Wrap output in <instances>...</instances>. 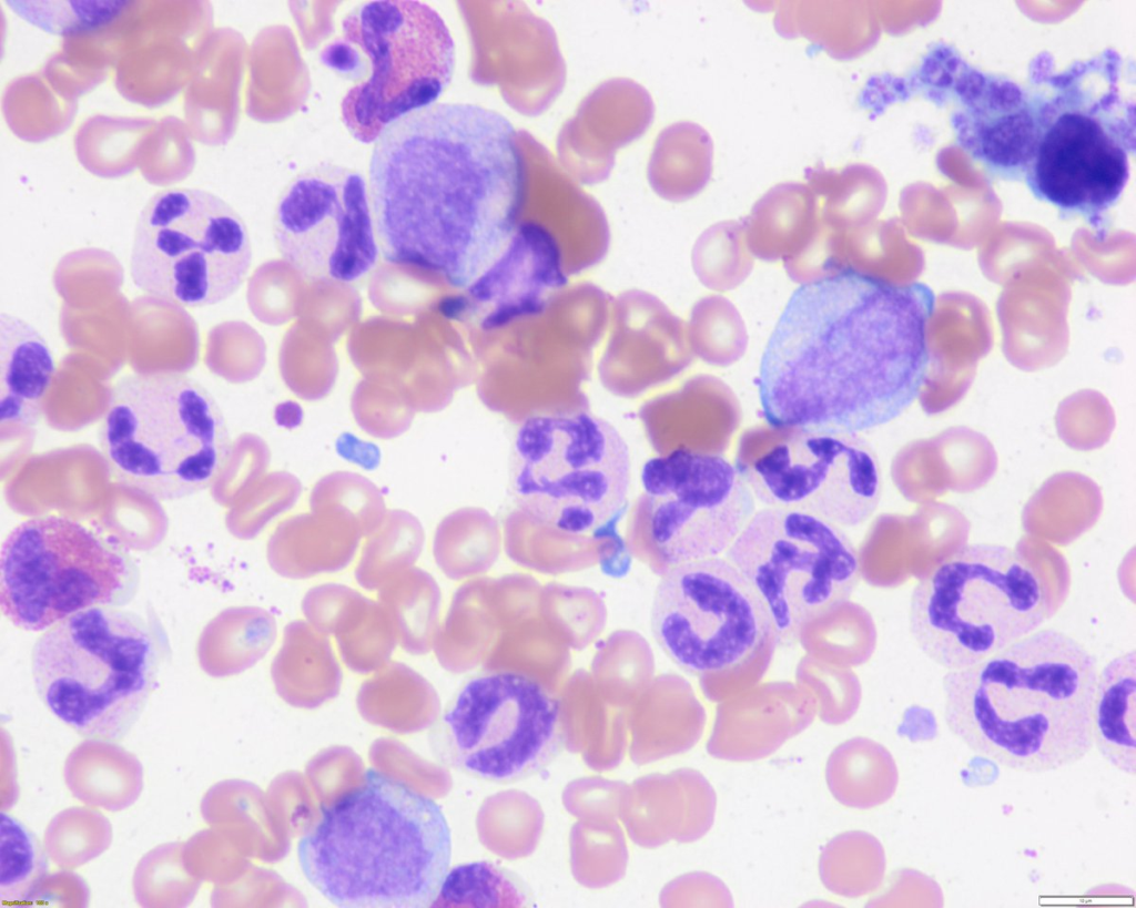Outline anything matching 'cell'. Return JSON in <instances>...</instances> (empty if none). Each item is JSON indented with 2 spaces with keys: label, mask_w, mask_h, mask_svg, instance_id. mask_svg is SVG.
<instances>
[{
  "label": "cell",
  "mask_w": 1136,
  "mask_h": 908,
  "mask_svg": "<svg viewBox=\"0 0 1136 908\" xmlns=\"http://www.w3.org/2000/svg\"><path fill=\"white\" fill-rule=\"evenodd\" d=\"M777 430L779 440L749 468H740L755 500L841 528H856L872 517L882 497V477L864 440L855 433Z\"/></svg>",
  "instance_id": "obj_18"
},
{
  "label": "cell",
  "mask_w": 1136,
  "mask_h": 908,
  "mask_svg": "<svg viewBox=\"0 0 1136 908\" xmlns=\"http://www.w3.org/2000/svg\"><path fill=\"white\" fill-rule=\"evenodd\" d=\"M526 897L509 871L489 861H474L448 871L433 906H513Z\"/></svg>",
  "instance_id": "obj_25"
},
{
  "label": "cell",
  "mask_w": 1136,
  "mask_h": 908,
  "mask_svg": "<svg viewBox=\"0 0 1136 908\" xmlns=\"http://www.w3.org/2000/svg\"><path fill=\"white\" fill-rule=\"evenodd\" d=\"M253 251L241 215L201 188L172 187L152 195L133 234V285L162 304L199 308L220 304L242 286Z\"/></svg>",
  "instance_id": "obj_11"
},
{
  "label": "cell",
  "mask_w": 1136,
  "mask_h": 908,
  "mask_svg": "<svg viewBox=\"0 0 1136 908\" xmlns=\"http://www.w3.org/2000/svg\"><path fill=\"white\" fill-rule=\"evenodd\" d=\"M55 374L51 349L23 318L0 314V422L19 428L38 424Z\"/></svg>",
  "instance_id": "obj_21"
},
{
  "label": "cell",
  "mask_w": 1136,
  "mask_h": 908,
  "mask_svg": "<svg viewBox=\"0 0 1136 908\" xmlns=\"http://www.w3.org/2000/svg\"><path fill=\"white\" fill-rule=\"evenodd\" d=\"M726 553L764 603L775 643L798 641L809 623L848 602L861 578L844 530L793 509L755 511Z\"/></svg>",
  "instance_id": "obj_13"
},
{
  "label": "cell",
  "mask_w": 1136,
  "mask_h": 908,
  "mask_svg": "<svg viewBox=\"0 0 1136 908\" xmlns=\"http://www.w3.org/2000/svg\"><path fill=\"white\" fill-rule=\"evenodd\" d=\"M139 583L124 547L64 516L20 522L1 548V612L27 632H44L89 608L123 606Z\"/></svg>",
  "instance_id": "obj_10"
},
{
  "label": "cell",
  "mask_w": 1136,
  "mask_h": 908,
  "mask_svg": "<svg viewBox=\"0 0 1136 908\" xmlns=\"http://www.w3.org/2000/svg\"><path fill=\"white\" fill-rule=\"evenodd\" d=\"M297 858L328 901L353 908H420L449 871L452 834L442 807L375 768L320 809Z\"/></svg>",
  "instance_id": "obj_4"
},
{
  "label": "cell",
  "mask_w": 1136,
  "mask_h": 908,
  "mask_svg": "<svg viewBox=\"0 0 1136 908\" xmlns=\"http://www.w3.org/2000/svg\"><path fill=\"white\" fill-rule=\"evenodd\" d=\"M650 540L667 568L727 552L755 512L740 468L721 456L678 448L641 471Z\"/></svg>",
  "instance_id": "obj_17"
},
{
  "label": "cell",
  "mask_w": 1136,
  "mask_h": 908,
  "mask_svg": "<svg viewBox=\"0 0 1136 908\" xmlns=\"http://www.w3.org/2000/svg\"><path fill=\"white\" fill-rule=\"evenodd\" d=\"M819 214V200L808 185L779 184L754 204L747 218L748 244L758 255L768 244L765 257L808 247L822 227Z\"/></svg>",
  "instance_id": "obj_23"
},
{
  "label": "cell",
  "mask_w": 1136,
  "mask_h": 908,
  "mask_svg": "<svg viewBox=\"0 0 1136 908\" xmlns=\"http://www.w3.org/2000/svg\"><path fill=\"white\" fill-rule=\"evenodd\" d=\"M99 443L118 479L161 501L206 489L232 453L227 422L213 395L174 370L120 378L109 396Z\"/></svg>",
  "instance_id": "obj_7"
},
{
  "label": "cell",
  "mask_w": 1136,
  "mask_h": 908,
  "mask_svg": "<svg viewBox=\"0 0 1136 908\" xmlns=\"http://www.w3.org/2000/svg\"><path fill=\"white\" fill-rule=\"evenodd\" d=\"M629 484V448L605 419L582 411L532 416L520 425L509 488L535 523L621 544L617 528Z\"/></svg>",
  "instance_id": "obj_9"
},
{
  "label": "cell",
  "mask_w": 1136,
  "mask_h": 908,
  "mask_svg": "<svg viewBox=\"0 0 1136 908\" xmlns=\"http://www.w3.org/2000/svg\"><path fill=\"white\" fill-rule=\"evenodd\" d=\"M1093 743L1118 771L1136 773V654L1126 652L1098 673L1093 706Z\"/></svg>",
  "instance_id": "obj_22"
},
{
  "label": "cell",
  "mask_w": 1136,
  "mask_h": 908,
  "mask_svg": "<svg viewBox=\"0 0 1136 908\" xmlns=\"http://www.w3.org/2000/svg\"><path fill=\"white\" fill-rule=\"evenodd\" d=\"M559 700L536 679L491 671L467 680L432 734L437 758L470 777L510 784L551 765L565 747Z\"/></svg>",
  "instance_id": "obj_14"
},
{
  "label": "cell",
  "mask_w": 1136,
  "mask_h": 908,
  "mask_svg": "<svg viewBox=\"0 0 1136 908\" xmlns=\"http://www.w3.org/2000/svg\"><path fill=\"white\" fill-rule=\"evenodd\" d=\"M869 166L853 164L841 170L811 169L807 171L808 186L822 206L820 215L830 227L844 229L863 225L866 220L864 175Z\"/></svg>",
  "instance_id": "obj_26"
},
{
  "label": "cell",
  "mask_w": 1136,
  "mask_h": 908,
  "mask_svg": "<svg viewBox=\"0 0 1136 908\" xmlns=\"http://www.w3.org/2000/svg\"><path fill=\"white\" fill-rule=\"evenodd\" d=\"M273 235L284 262L306 280L352 283L365 276L379 246L364 176L333 163L303 171L277 201Z\"/></svg>",
  "instance_id": "obj_16"
},
{
  "label": "cell",
  "mask_w": 1136,
  "mask_h": 908,
  "mask_svg": "<svg viewBox=\"0 0 1136 908\" xmlns=\"http://www.w3.org/2000/svg\"><path fill=\"white\" fill-rule=\"evenodd\" d=\"M26 21L51 33L94 30L122 13L130 1H6Z\"/></svg>",
  "instance_id": "obj_27"
},
{
  "label": "cell",
  "mask_w": 1136,
  "mask_h": 908,
  "mask_svg": "<svg viewBox=\"0 0 1136 908\" xmlns=\"http://www.w3.org/2000/svg\"><path fill=\"white\" fill-rule=\"evenodd\" d=\"M650 628L665 654L698 676L736 672L777 644L764 603L720 557L666 569L653 594Z\"/></svg>",
  "instance_id": "obj_15"
},
{
  "label": "cell",
  "mask_w": 1136,
  "mask_h": 908,
  "mask_svg": "<svg viewBox=\"0 0 1136 908\" xmlns=\"http://www.w3.org/2000/svg\"><path fill=\"white\" fill-rule=\"evenodd\" d=\"M567 284L555 235L540 223L521 221L501 253L448 300L446 310L481 330H498L544 314Z\"/></svg>",
  "instance_id": "obj_20"
},
{
  "label": "cell",
  "mask_w": 1136,
  "mask_h": 908,
  "mask_svg": "<svg viewBox=\"0 0 1136 908\" xmlns=\"http://www.w3.org/2000/svg\"><path fill=\"white\" fill-rule=\"evenodd\" d=\"M935 294L853 269L802 284L763 353L770 427L855 433L899 417L927 379Z\"/></svg>",
  "instance_id": "obj_1"
},
{
  "label": "cell",
  "mask_w": 1136,
  "mask_h": 908,
  "mask_svg": "<svg viewBox=\"0 0 1136 908\" xmlns=\"http://www.w3.org/2000/svg\"><path fill=\"white\" fill-rule=\"evenodd\" d=\"M48 873V860L36 835L19 819L1 812L0 898L23 901L36 896Z\"/></svg>",
  "instance_id": "obj_24"
},
{
  "label": "cell",
  "mask_w": 1136,
  "mask_h": 908,
  "mask_svg": "<svg viewBox=\"0 0 1136 908\" xmlns=\"http://www.w3.org/2000/svg\"><path fill=\"white\" fill-rule=\"evenodd\" d=\"M519 135L501 114L435 103L374 142L369 202L379 252L464 290L505 248L527 197Z\"/></svg>",
  "instance_id": "obj_2"
},
{
  "label": "cell",
  "mask_w": 1136,
  "mask_h": 908,
  "mask_svg": "<svg viewBox=\"0 0 1136 908\" xmlns=\"http://www.w3.org/2000/svg\"><path fill=\"white\" fill-rule=\"evenodd\" d=\"M170 653L155 616L93 606L44 631L31 651L43 705L85 738L119 742L140 718Z\"/></svg>",
  "instance_id": "obj_6"
},
{
  "label": "cell",
  "mask_w": 1136,
  "mask_h": 908,
  "mask_svg": "<svg viewBox=\"0 0 1136 908\" xmlns=\"http://www.w3.org/2000/svg\"><path fill=\"white\" fill-rule=\"evenodd\" d=\"M1044 575L1018 550L965 544L914 586L911 636L947 671L972 666L1035 632L1053 614Z\"/></svg>",
  "instance_id": "obj_8"
},
{
  "label": "cell",
  "mask_w": 1136,
  "mask_h": 908,
  "mask_svg": "<svg viewBox=\"0 0 1136 908\" xmlns=\"http://www.w3.org/2000/svg\"><path fill=\"white\" fill-rule=\"evenodd\" d=\"M1096 657L1055 629L1035 631L942 679L949 732L974 754L1024 773L1073 765L1092 749Z\"/></svg>",
  "instance_id": "obj_3"
},
{
  "label": "cell",
  "mask_w": 1136,
  "mask_h": 908,
  "mask_svg": "<svg viewBox=\"0 0 1136 908\" xmlns=\"http://www.w3.org/2000/svg\"><path fill=\"white\" fill-rule=\"evenodd\" d=\"M342 32L368 60L366 79L341 102L345 127L364 144L375 142L400 118L435 104L452 81L455 43L444 19L427 3H361L342 20Z\"/></svg>",
  "instance_id": "obj_12"
},
{
  "label": "cell",
  "mask_w": 1136,
  "mask_h": 908,
  "mask_svg": "<svg viewBox=\"0 0 1136 908\" xmlns=\"http://www.w3.org/2000/svg\"><path fill=\"white\" fill-rule=\"evenodd\" d=\"M1031 91L1035 139L1024 181L1061 217H1083L1106 234V214L1120 197L1135 152V104L1123 95V59L1114 50L1054 73Z\"/></svg>",
  "instance_id": "obj_5"
},
{
  "label": "cell",
  "mask_w": 1136,
  "mask_h": 908,
  "mask_svg": "<svg viewBox=\"0 0 1136 908\" xmlns=\"http://www.w3.org/2000/svg\"><path fill=\"white\" fill-rule=\"evenodd\" d=\"M924 65L932 80L956 98L952 124L960 145L994 175L1024 178L1035 139L1034 104L1015 82L970 67L947 45L931 51ZM923 68V67H922Z\"/></svg>",
  "instance_id": "obj_19"
}]
</instances>
